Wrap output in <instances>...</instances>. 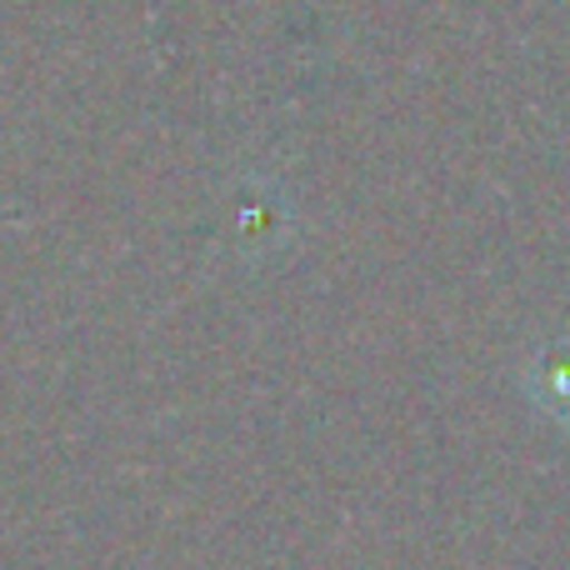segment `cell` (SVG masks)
<instances>
[{
	"label": "cell",
	"mask_w": 570,
	"mask_h": 570,
	"mask_svg": "<svg viewBox=\"0 0 570 570\" xmlns=\"http://www.w3.org/2000/svg\"><path fill=\"white\" fill-rule=\"evenodd\" d=\"M531 395L541 401V411L551 415V421H561L570 431V345H556V351H546L541 361H535Z\"/></svg>",
	"instance_id": "obj_1"
}]
</instances>
